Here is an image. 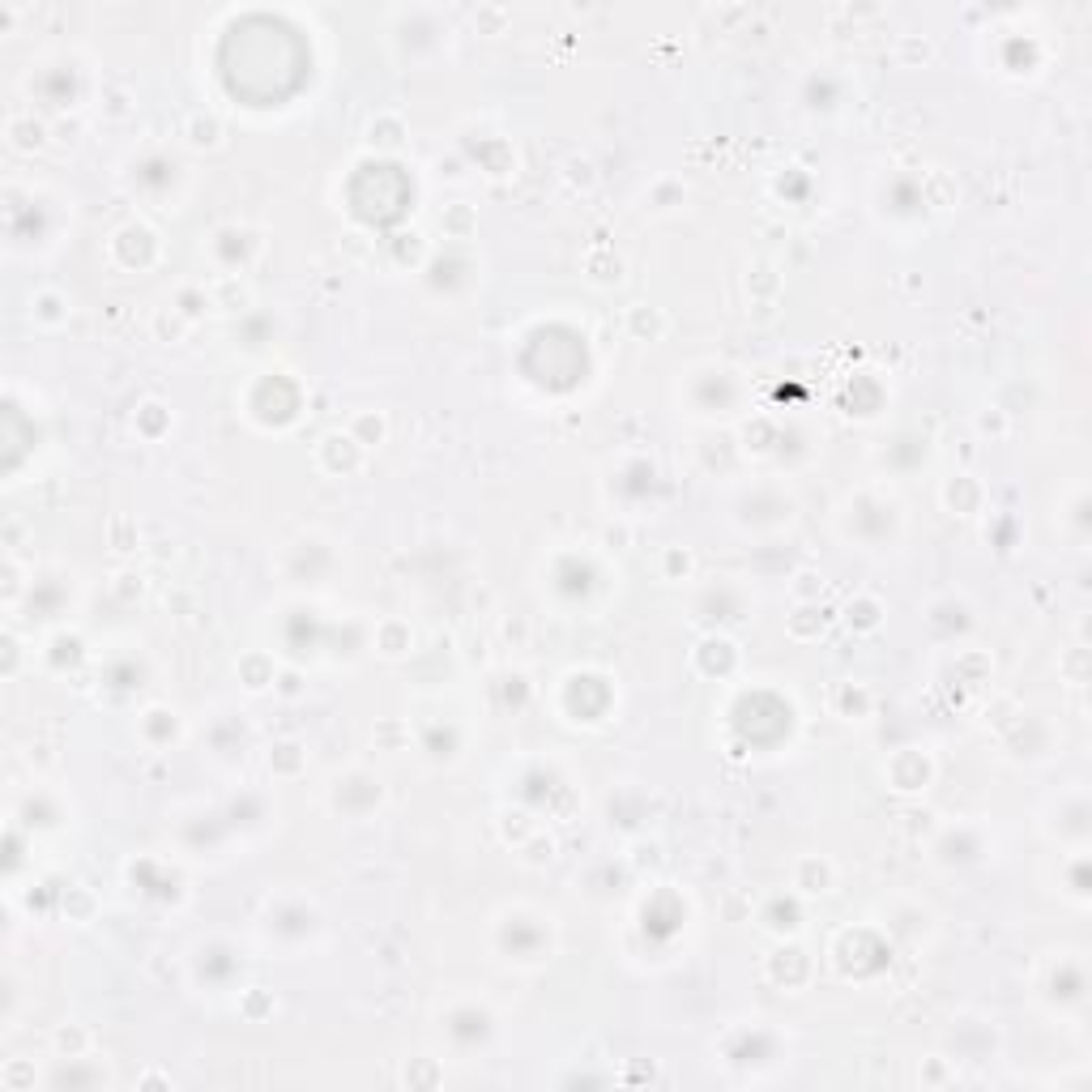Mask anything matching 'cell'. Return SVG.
<instances>
[{
  "label": "cell",
  "instance_id": "cell-38",
  "mask_svg": "<svg viewBox=\"0 0 1092 1092\" xmlns=\"http://www.w3.org/2000/svg\"><path fill=\"white\" fill-rule=\"evenodd\" d=\"M1084 658H1088L1084 649H1071V666H1067V671H1071V683H1075V687L1084 683Z\"/></svg>",
  "mask_w": 1092,
  "mask_h": 1092
},
{
  "label": "cell",
  "instance_id": "cell-18",
  "mask_svg": "<svg viewBox=\"0 0 1092 1092\" xmlns=\"http://www.w3.org/2000/svg\"><path fill=\"white\" fill-rule=\"evenodd\" d=\"M150 333H154V342H166V346H175V342H184L188 333H192V320L179 312V307H154V316H150Z\"/></svg>",
  "mask_w": 1092,
  "mask_h": 1092
},
{
  "label": "cell",
  "instance_id": "cell-29",
  "mask_svg": "<svg viewBox=\"0 0 1092 1092\" xmlns=\"http://www.w3.org/2000/svg\"><path fill=\"white\" fill-rule=\"evenodd\" d=\"M534 832H538V824H534V819L525 815V811H512V806H508V811L499 815V837H504L508 845H517V850L534 837Z\"/></svg>",
  "mask_w": 1092,
  "mask_h": 1092
},
{
  "label": "cell",
  "instance_id": "cell-20",
  "mask_svg": "<svg viewBox=\"0 0 1092 1092\" xmlns=\"http://www.w3.org/2000/svg\"><path fill=\"white\" fill-rule=\"evenodd\" d=\"M406 133H410V128H406V120L397 111H380L376 120L367 124V137H371V146H376V150H397L406 141Z\"/></svg>",
  "mask_w": 1092,
  "mask_h": 1092
},
{
  "label": "cell",
  "instance_id": "cell-12",
  "mask_svg": "<svg viewBox=\"0 0 1092 1092\" xmlns=\"http://www.w3.org/2000/svg\"><path fill=\"white\" fill-rule=\"evenodd\" d=\"M69 312H73L69 294L56 290V287H43V290L31 294V320H34L38 329H60V325H69Z\"/></svg>",
  "mask_w": 1092,
  "mask_h": 1092
},
{
  "label": "cell",
  "instance_id": "cell-22",
  "mask_svg": "<svg viewBox=\"0 0 1092 1092\" xmlns=\"http://www.w3.org/2000/svg\"><path fill=\"white\" fill-rule=\"evenodd\" d=\"M133 427L146 435V440H162V431L171 427V410H166L159 397H150V402H141L137 406V415H133Z\"/></svg>",
  "mask_w": 1092,
  "mask_h": 1092
},
{
  "label": "cell",
  "instance_id": "cell-24",
  "mask_svg": "<svg viewBox=\"0 0 1092 1092\" xmlns=\"http://www.w3.org/2000/svg\"><path fill=\"white\" fill-rule=\"evenodd\" d=\"M239 678H243V687H248V691L274 687V678H278L274 658H269V653H248V658H239Z\"/></svg>",
  "mask_w": 1092,
  "mask_h": 1092
},
{
  "label": "cell",
  "instance_id": "cell-33",
  "mask_svg": "<svg viewBox=\"0 0 1092 1092\" xmlns=\"http://www.w3.org/2000/svg\"><path fill=\"white\" fill-rule=\"evenodd\" d=\"M563 175H568L572 188H594L598 184V171H594V162H589L585 154H572V159L563 162Z\"/></svg>",
  "mask_w": 1092,
  "mask_h": 1092
},
{
  "label": "cell",
  "instance_id": "cell-37",
  "mask_svg": "<svg viewBox=\"0 0 1092 1092\" xmlns=\"http://www.w3.org/2000/svg\"><path fill=\"white\" fill-rule=\"evenodd\" d=\"M474 22H486V34H499V31H504V22H508V9L482 5L479 13H474Z\"/></svg>",
  "mask_w": 1092,
  "mask_h": 1092
},
{
  "label": "cell",
  "instance_id": "cell-39",
  "mask_svg": "<svg viewBox=\"0 0 1092 1092\" xmlns=\"http://www.w3.org/2000/svg\"><path fill=\"white\" fill-rule=\"evenodd\" d=\"M146 1084H171V1080H166V1075H159V1071H150L146 1080H141V1088H146Z\"/></svg>",
  "mask_w": 1092,
  "mask_h": 1092
},
{
  "label": "cell",
  "instance_id": "cell-27",
  "mask_svg": "<svg viewBox=\"0 0 1092 1092\" xmlns=\"http://www.w3.org/2000/svg\"><path fill=\"white\" fill-rule=\"evenodd\" d=\"M790 598H794V607L819 602V598H824V576H819L815 568H799V572L790 576Z\"/></svg>",
  "mask_w": 1092,
  "mask_h": 1092
},
{
  "label": "cell",
  "instance_id": "cell-34",
  "mask_svg": "<svg viewBox=\"0 0 1092 1092\" xmlns=\"http://www.w3.org/2000/svg\"><path fill=\"white\" fill-rule=\"evenodd\" d=\"M499 636H504V645L525 649V645H530V619H525V614H504V623H499Z\"/></svg>",
  "mask_w": 1092,
  "mask_h": 1092
},
{
  "label": "cell",
  "instance_id": "cell-13",
  "mask_svg": "<svg viewBox=\"0 0 1092 1092\" xmlns=\"http://www.w3.org/2000/svg\"><path fill=\"white\" fill-rule=\"evenodd\" d=\"M883 614H888V610H883V602L875 594H854L850 602H845L841 619H845V627H850L854 636H870V632H879V627H883Z\"/></svg>",
  "mask_w": 1092,
  "mask_h": 1092
},
{
  "label": "cell",
  "instance_id": "cell-11",
  "mask_svg": "<svg viewBox=\"0 0 1092 1092\" xmlns=\"http://www.w3.org/2000/svg\"><path fill=\"white\" fill-rule=\"evenodd\" d=\"M179 137H184L188 150H218V146H223V137H226V128H223V120H218L214 111H188Z\"/></svg>",
  "mask_w": 1092,
  "mask_h": 1092
},
{
  "label": "cell",
  "instance_id": "cell-32",
  "mask_svg": "<svg viewBox=\"0 0 1092 1092\" xmlns=\"http://www.w3.org/2000/svg\"><path fill=\"white\" fill-rule=\"evenodd\" d=\"M931 56H934L931 38H922V34H901V38H896V60H901V64L931 60Z\"/></svg>",
  "mask_w": 1092,
  "mask_h": 1092
},
{
  "label": "cell",
  "instance_id": "cell-10",
  "mask_svg": "<svg viewBox=\"0 0 1092 1092\" xmlns=\"http://www.w3.org/2000/svg\"><path fill=\"white\" fill-rule=\"evenodd\" d=\"M623 329H627L632 342H662L666 329H671V320H666V312L653 307V303H632L627 316H623Z\"/></svg>",
  "mask_w": 1092,
  "mask_h": 1092
},
{
  "label": "cell",
  "instance_id": "cell-15",
  "mask_svg": "<svg viewBox=\"0 0 1092 1092\" xmlns=\"http://www.w3.org/2000/svg\"><path fill=\"white\" fill-rule=\"evenodd\" d=\"M51 1050H56V1059L77 1062V1059H86L90 1050H95V1037H90L86 1024H56V1033H51Z\"/></svg>",
  "mask_w": 1092,
  "mask_h": 1092
},
{
  "label": "cell",
  "instance_id": "cell-31",
  "mask_svg": "<svg viewBox=\"0 0 1092 1092\" xmlns=\"http://www.w3.org/2000/svg\"><path fill=\"white\" fill-rule=\"evenodd\" d=\"M978 431L991 435V440H1003V435L1011 431L1007 410H1003V406H986V410H978Z\"/></svg>",
  "mask_w": 1092,
  "mask_h": 1092
},
{
  "label": "cell",
  "instance_id": "cell-5",
  "mask_svg": "<svg viewBox=\"0 0 1092 1092\" xmlns=\"http://www.w3.org/2000/svg\"><path fill=\"white\" fill-rule=\"evenodd\" d=\"M828 709L845 717V722H863V717H870V709H875V691L867 683H854V678H841V683H832V691H828Z\"/></svg>",
  "mask_w": 1092,
  "mask_h": 1092
},
{
  "label": "cell",
  "instance_id": "cell-9",
  "mask_svg": "<svg viewBox=\"0 0 1092 1092\" xmlns=\"http://www.w3.org/2000/svg\"><path fill=\"white\" fill-rule=\"evenodd\" d=\"M265 768L278 781H299L307 773V747H303L299 739H278L274 747H269V755H265Z\"/></svg>",
  "mask_w": 1092,
  "mask_h": 1092
},
{
  "label": "cell",
  "instance_id": "cell-35",
  "mask_svg": "<svg viewBox=\"0 0 1092 1092\" xmlns=\"http://www.w3.org/2000/svg\"><path fill=\"white\" fill-rule=\"evenodd\" d=\"M0 1084H5L9 1092H22V1088H34V1075L26 1071L22 1059H13V1062H5V1071H0Z\"/></svg>",
  "mask_w": 1092,
  "mask_h": 1092
},
{
  "label": "cell",
  "instance_id": "cell-2",
  "mask_svg": "<svg viewBox=\"0 0 1092 1092\" xmlns=\"http://www.w3.org/2000/svg\"><path fill=\"white\" fill-rule=\"evenodd\" d=\"M883 773H888V781H892V790H901V794H914V790H927L931 786V777H934V760L922 747H901L888 760V768H883Z\"/></svg>",
  "mask_w": 1092,
  "mask_h": 1092
},
{
  "label": "cell",
  "instance_id": "cell-36",
  "mask_svg": "<svg viewBox=\"0 0 1092 1092\" xmlns=\"http://www.w3.org/2000/svg\"><path fill=\"white\" fill-rule=\"evenodd\" d=\"M239 1007H243V1016H248V1020H261V1016H269V1011H274L278 1003L261 991V986H252V991L243 995V1003H239Z\"/></svg>",
  "mask_w": 1092,
  "mask_h": 1092
},
{
  "label": "cell",
  "instance_id": "cell-25",
  "mask_svg": "<svg viewBox=\"0 0 1092 1092\" xmlns=\"http://www.w3.org/2000/svg\"><path fill=\"white\" fill-rule=\"evenodd\" d=\"M918 1080H922V1088H947V1084H956V1059H947V1055H927V1059H922V1067H918Z\"/></svg>",
  "mask_w": 1092,
  "mask_h": 1092
},
{
  "label": "cell",
  "instance_id": "cell-6",
  "mask_svg": "<svg viewBox=\"0 0 1092 1092\" xmlns=\"http://www.w3.org/2000/svg\"><path fill=\"white\" fill-rule=\"evenodd\" d=\"M5 137H9V146L18 150V154H38L51 141V124L38 120L34 111H13L9 120H5Z\"/></svg>",
  "mask_w": 1092,
  "mask_h": 1092
},
{
  "label": "cell",
  "instance_id": "cell-23",
  "mask_svg": "<svg viewBox=\"0 0 1092 1092\" xmlns=\"http://www.w3.org/2000/svg\"><path fill=\"white\" fill-rule=\"evenodd\" d=\"M658 572H662V581H671V585H678V581H691V572H696V555H691V546H666L662 550V559H658Z\"/></svg>",
  "mask_w": 1092,
  "mask_h": 1092
},
{
  "label": "cell",
  "instance_id": "cell-21",
  "mask_svg": "<svg viewBox=\"0 0 1092 1092\" xmlns=\"http://www.w3.org/2000/svg\"><path fill=\"white\" fill-rule=\"evenodd\" d=\"M747 294L751 299H764V303H773L781 294V274H777L773 261H751L747 265Z\"/></svg>",
  "mask_w": 1092,
  "mask_h": 1092
},
{
  "label": "cell",
  "instance_id": "cell-1",
  "mask_svg": "<svg viewBox=\"0 0 1092 1092\" xmlns=\"http://www.w3.org/2000/svg\"><path fill=\"white\" fill-rule=\"evenodd\" d=\"M316 461H320V470L325 474H358L363 470V461H367V448L354 440L351 431H329L325 440L316 444Z\"/></svg>",
  "mask_w": 1092,
  "mask_h": 1092
},
{
  "label": "cell",
  "instance_id": "cell-30",
  "mask_svg": "<svg viewBox=\"0 0 1092 1092\" xmlns=\"http://www.w3.org/2000/svg\"><path fill=\"white\" fill-rule=\"evenodd\" d=\"M550 858H555V837H543V828H538L534 837L521 845V863L525 867H546Z\"/></svg>",
  "mask_w": 1092,
  "mask_h": 1092
},
{
  "label": "cell",
  "instance_id": "cell-28",
  "mask_svg": "<svg viewBox=\"0 0 1092 1092\" xmlns=\"http://www.w3.org/2000/svg\"><path fill=\"white\" fill-rule=\"evenodd\" d=\"M171 307H179V312H184L192 325H197V320L214 307V303H210V287H179L175 299H171Z\"/></svg>",
  "mask_w": 1092,
  "mask_h": 1092
},
{
  "label": "cell",
  "instance_id": "cell-4",
  "mask_svg": "<svg viewBox=\"0 0 1092 1092\" xmlns=\"http://www.w3.org/2000/svg\"><path fill=\"white\" fill-rule=\"evenodd\" d=\"M137 735L146 739L154 751H166L184 739V717L175 709H166V704H150V709L137 717Z\"/></svg>",
  "mask_w": 1092,
  "mask_h": 1092
},
{
  "label": "cell",
  "instance_id": "cell-26",
  "mask_svg": "<svg viewBox=\"0 0 1092 1092\" xmlns=\"http://www.w3.org/2000/svg\"><path fill=\"white\" fill-rule=\"evenodd\" d=\"M585 269H589V278H594L598 287H619V282H623V261L614 252H589Z\"/></svg>",
  "mask_w": 1092,
  "mask_h": 1092
},
{
  "label": "cell",
  "instance_id": "cell-16",
  "mask_svg": "<svg viewBox=\"0 0 1092 1092\" xmlns=\"http://www.w3.org/2000/svg\"><path fill=\"white\" fill-rule=\"evenodd\" d=\"M824 627H828V610L819 602H806V607H794V614H786V632L794 640H803V645L824 636Z\"/></svg>",
  "mask_w": 1092,
  "mask_h": 1092
},
{
  "label": "cell",
  "instance_id": "cell-3",
  "mask_svg": "<svg viewBox=\"0 0 1092 1092\" xmlns=\"http://www.w3.org/2000/svg\"><path fill=\"white\" fill-rule=\"evenodd\" d=\"M790 883H794V892H803V896H828L837 888V867H832V858H824V854H803V858H794V867H790Z\"/></svg>",
  "mask_w": 1092,
  "mask_h": 1092
},
{
  "label": "cell",
  "instance_id": "cell-19",
  "mask_svg": "<svg viewBox=\"0 0 1092 1092\" xmlns=\"http://www.w3.org/2000/svg\"><path fill=\"white\" fill-rule=\"evenodd\" d=\"M440 230L444 239H474V230H479V210L466 201H453L440 210Z\"/></svg>",
  "mask_w": 1092,
  "mask_h": 1092
},
{
  "label": "cell",
  "instance_id": "cell-14",
  "mask_svg": "<svg viewBox=\"0 0 1092 1092\" xmlns=\"http://www.w3.org/2000/svg\"><path fill=\"white\" fill-rule=\"evenodd\" d=\"M410 649H415V627H410L406 619L389 614V619L376 623V653L380 658H406Z\"/></svg>",
  "mask_w": 1092,
  "mask_h": 1092
},
{
  "label": "cell",
  "instance_id": "cell-7",
  "mask_svg": "<svg viewBox=\"0 0 1092 1092\" xmlns=\"http://www.w3.org/2000/svg\"><path fill=\"white\" fill-rule=\"evenodd\" d=\"M210 303H214V312H248L256 303V290L243 274H218L210 282Z\"/></svg>",
  "mask_w": 1092,
  "mask_h": 1092
},
{
  "label": "cell",
  "instance_id": "cell-8",
  "mask_svg": "<svg viewBox=\"0 0 1092 1092\" xmlns=\"http://www.w3.org/2000/svg\"><path fill=\"white\" fill-rule=\"evenodd\" d=\"M943 504H947V512H956V517H978L982 504H986L982 479H973V474H952V479L943 482Z\"/></svg>",
  "mask_w": 1092,
  "mask_h": 1092
},
{
  "label": "cell",
  "instance_id": "cell-17",
  "mask_svg": "<svg viewBox=\"0 0 1092 1092\" xmlns=\"http://www.w3.org/2000/svg\"><path fill=\"white\" fill-rule=\"evenodd\" d=\"M346 431L371 453V448H380L384 440H389V418H384L380 410H354L351 422H346Z\"/></svg>",
  "mask_w": 1092,
  "mask_h": 1092
}]
</instances>
